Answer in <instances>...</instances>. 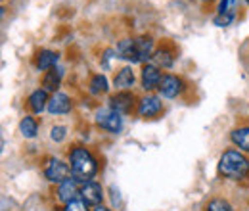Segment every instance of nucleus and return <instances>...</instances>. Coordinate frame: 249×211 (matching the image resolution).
I'll return each mask as SVG.
<instances>
[{
	"mask_svg": "<svg viewBox=\"0 0 249 211\" xmlns=\"http://www.w3.org/2000/svg\"><path fill=\"white\" fill-rule=\"evenodd\" d=\"M218 175L228 181H246L249 179V157L244 152L234 148L222 152L218 159Z\"/></svg>",
	"mask_w": 249,
	"mask_h": 211,
	"instance_id": "nucleus-1",
	"label": "nucleus"
},
{
	"mask_svg": "<svg viewBox=\"0 0 249 211\" xmlns=\"http://www.w3.org/2000/svg\"><path fill=\"white\" fill-rule=\"evenodd\" d=\"M69 165H71L73 179H77L81 184L92 181L98 175V159L85 146H73L69 150Z\"/></svg>",
	"mask_w": 249,
	"mask_h": 211,
	"instance_id": "nucleus-2",
	"label": "nucleus"
},
{
	"mask_svg": "<svg viewBox=\"0 0 249 211\" xmlns=\"http://www.w3.org/2000/svg\"><path fill=\"white\" fill-rule=\"evenodd\" d=\"M154 40L150 37H136V38H123L117 44L119 58L128 63H144L154 56Z\"/></svg>",
	"mask_w": 249,
	"mask_h": 211,
	"instance_id": "nucleus-3",
	"label": "nucleus"
},
{
	"mask_svg": "<svg viewBox=\"0 0 249 211\" xmlns=\"http://www.w3.org/2000/svg\"><path fill=\"white\" fill-rule=\"evenodd\" d=\"M96 125L106 131V133H111V134H119L123 131V114H119L117 110H113L111 106L107 108H102L96 112Z\"/></svg>",
	"mask_w": 249,
	"mask_h": 211,
	"instance_id": "nucleus-4",
	"label": "nucleus"
},
{
	"mask_svg": "<svg viewBox=\"0 0 249 211\" xmlns=\"http://www.w3.org/2000/svg\"><path fill=\"white\" fill-rule=\"evenodd\" d=\"M44 177L50 182H54V184H62L63 181L73 177L71 165L67 161L60 159V157H50L44 163Z\"/></svg>",
	"mask_w": 249,
	"mask_h": 211,
	"instance_id": "nucleus-5",
	"label": "nucleus"
},
{
	"mask_svg": "<svg viewBox=\"0 0 249 211\" xmlns=\"http://www.w3.org/2000/svg\"><path fill=\"white\" fill-rule=\"evenodd\" d=\"M163 114V102L159 96L148 94L138 102V115L144 119H156Z\"/></svg>",
	"mask_w": 249,
	"mask_h": 211,
	"instance_id": "nucleus-6",
	"label": "nucleus"
},
{
	"mask_svg": "<svg viewBox=\"0 0 249 211\" xmlns=\"http://www.w3.org/2000/svg\"><path fill=\"white\" fill-rule=\"evenodd\" d=\"M81 200L92 208L102 206V200H104V188L102 184L96 181H89L81 184Z\"/></svg>",
	"mask_w": 249,
	"mask_h": 211,
	"instance_id": "nucleus-7",
	"label": "nucleus"
},
{
	"mask_svg": "<svg viewBox=\"0 0 249 211\" xmlns=\"http://www.w3.org/2000/svg\"><path fill=\"white\" fill-rule=\"evenodd\" d=\"M182 91H184V83H182L180 77H177V75H173V73L163 75V79H161V83H159V94H161L163 98L173 100V98H177Z\"/></svg>",
	"mask_w": 249,
	"mask_h": 211,
	"instance_id": "nucleus-8",
	"label": "nucleus"
},
{
	"mask_svg": "<svg viewBox=\"0 0 249 211\" xmlns=\"http://www.w3.org/2000/svg\"><path fill=\"white\" fill-rule=\"evenodd\" d=\"M56 198H58V202H62L63 206L69 204V202H73V200H77V198H81L79 181L71 177V179L63 181L62 184H58V188H56Z\"/></svg>",
	"mask_w": 249,
	"mask_h": 211,
	"instance_id": "nucleus-9",
	"label": "nucleus"
},
{
	"mask_svg": "<svg viewBox=\"0 0 249 211\" xmlns=\"http://www.w3.org/2000/svg\"><path fill=\"white\" fill-rule=\"evenodd\" d=\"M73 110V100L65 94V92H56L52 94L50 102H48V114L50 115H65Z\"/></svg>",
	"mask_w": 249,
	"mask_h": 211,
	"instance_id": "nucleus-10",
	"label": "nucleus"
},
{
	"mask_svg": "<svg viewBox=\"0 0 249 211\" xmlns=\"http://www.w3.org/2000/svg\"><path fill=\"white\" fill-rule=\"evenodd\" d=\"M134 94L130 91H117L109 98V106L113 110H117L119 114H130L134 108Z\"/></svg>",
	"mask_w": 249,
	"mask_h": 211,
	"instance_id": "nucleus-11",
	"label": "nucleus"
},
{
	"mask_svg": "<svg viewBox=\"0 0 249 211\" xmlns=\"http://www.w3.org/2000/svg\"><path fill=\"white\" fill-rule=\"evenodd\" d=\"M163 75L159 71L157 65H144L142 69V75H140V81H142V89L144 91H154V89H159V83H161Z\"/></svg>",
	"mask_w": 249,
	"mask_h": 211,
	"instance_id": "nucleus-12",
	"label": "nucleus"
},
{
	"mask_svg": "<svg viewBox=\"0 0 249 211\" xmlns=\"http://www.w3.org/2000/svg\"><path fill=\"white\" fill-rule=\"evenodd\" d=\"M230 142L244 153H249V123L230 131Z\"/></svg>",
	"mask_w": 249,
	"mask_h": 211,
	"instance_id": "nucleus-13",
	"label": "nucleus"
},
{
	"mask_svg": "<svg viewBox=\"0 0 249 211\" xmlns=\"http://www.w3.org/2000/svg\"><path fill=\"white\" fill-rule=\"evenodd\" d=\"M48 102H50V98H48V92L44 89L33 91L27 98V104H29L33 114H42L44 110H48Z\"/></svg>",
	"mask_w": 249,
	"mask_h": 211,
	"instance_id": "nucleus-14",
	"label": "nucleus"
},
{
	"mask_svg": "<svg viewBox=\"0 0 249 211\" xmlns=\"http://www.w3.org/2000/svg\"><path fill=\"white\" fill-rule=\"evenodd\" d=\"M134 81H136V77H134V71H132V67H121L119 71H117V75H115V79H113V85H115V89L117 91H130L132 87H134Z\"/></svg>",
	"mask_w": 249,
	"mask_h": 211,
	"instance_id": "nucleus-15",
	"label": "nucleus"
},
{
	"mask_svg": "<svg viewBox=\"0 0 249 211\" xmlns=\"http://www.w3.org/2000/svg\"><path fill=\"white\" fill-rule=\"evenodd\" d=\"M62 79H63V71L60 67H52L50 71L44 73V79H42V87L46 92H58L60 85H62Z\"/></svg>",
	"mask_w": 249,
	"mask_h": 211,
	"instance_id": "nucleus-16",
	"label": "nucleus"
},
{
	"mask_svg": "<svg viewBox=\"0 0 249 211\" xmlns=\"http://www.w3.org/2000/svg\"><path fill=\"white\" fill-rule=\"evenodd\" d=\"M58 63V54L52 50H40L36 56V69L38 71H50Z\"/></svg>",
	"mask_w": 249,
	"mask_h": 211,
	"instance_id": "nucleus-17",
	"label": "nucleus"
},
{
	"mask_svg": "<svg viewBox=\"0 0 249 211\" xmlns=\"http://www.w3.org/2000/svg\"><path fill=\"white\" fill-rule=\"evenodd\" d=\"M19 133H21V136L27 138V140L35 138L36 133H38V121L35 119L33 115H25L23 119L19 121Z\"/></svg>",
	"mask_w": 249,
	"mask_h": 211,
	"instance_id": "nucleus-18",
	"label": "nucleus"
},
{
	"mask_svg": "<svg viewBox=\"0 0 249 211\" xmlns=\"http://www.w3.org/2000/svg\"><path fill=\"white\" fill-rule=\"evenodd\" d=\"M89 91H90V94H104V92L109 91V83H107L106 75H102V73L94 75L89 83Z\"/></svg>",
	"mask_w": 249,
	"mask_h": 211,
	"instance_id": "nucleus-19",
	"label": "nucleus"
},
{
	"mask_svg": "<svg viewBox=\"0 0 249 211\" xmlns=\"http://www.w3.org/2000/svg\"><path fill=\"white\" fill-rule=\"evenodd\" d=\"M152 60H154L157 67H171L173 61H175V56L169 50H165V48H157L156 52H154V56H152Z\"/></svg>",
	"mask_w": 249,
	"mask_h": 211,
	"instance_id": "nucleus-20",
	"label": "nucleus"
},
{
	"mask_svg": "<svg viewBox=\"0 0 249 211\" xmlns=\"http://www.w3.org/2000/svg\"><path fill=\"white\" fill-rule=\"evenodd\" d=\"M205 211H234L232 204L224 198H211L205 204Z\"/></svg>",
	"mask_w": 249,
	"mask_h": 211,
	"instance_id": "nucleus-21",
	"label": "nucleus"
},
{
	"mask_svg": "<svg viewBox=\"0 0 249 211\" xmlns=\"http://www.w3.org/2000/svg\"><path fill=\"white\" fill-rule=\"evenodd\" d=\"M65 136H67V127H63V125H54V127L50 129V138H52L54 142H62Z\"/></svg>",
	"mask_w": 249,
	"mask_h": 211,
	"instance_id": "nucleus-22",
	"label": "nucleus"
},
{
	"mask_svg": "<svg viewBox=\"0 0 249 211\" xmlns=\"http://www.w3.org/2000/svg\"><path fill=\"white\" fill-rule=\"evenodd\" d=\"M63 211H90V210H89V204H85L81 198H77V200L65 204V206H63Z\"/></svg>",
	"mask_w": 249,
	"mask_h": 211,
	"instance_id": "nucleus-23",
	"label": "nucleus"
},
{
	"mask_svg": "<svg viewBox=\"0 0 249 211\" xmlns=\"http://www.w3.org/2000/svg\"><path fill=\"white\" fill-rule=\"evenodd\" d=\"M232 19H234V14L217 16V18H215V25H218V27H226V25H230V23H232Z\"/></svg>",
	"mask_w": 249,
	"mask_h": 211,
	"instance_id": "nucleus-24",
	"label": "nucleus"
},
{
	"mask_svg": "<svg viewBox=\"0 0 249 211\" xmlns=\"http://www.w3.org/2000/svg\"><path fill=\"white\" fill-rule=\"evenodd\" d=\"M92 211H111V210H107V208H104V206H98V208H94Z\"/></svg>",
	"mask_w": 249,
	"mask_h": 211,
	"instance_id": "nucleus-25",
	"label": "nucleus"
},
{
	"mask_svg": "<svg viewBox=\"0 0 249 211\" xmlns=\"http://www.w3.org/2000/svg\"><path fill=\"white\" fill-rule=\"evenodd\" d=\"M246 2H248V4H249V0H246Z\"/></svg>",
	"mask_w": 249,
	"mask_h": 211,
	"instance_id": "nucleus-26",
	"label": "nucleus"
},
{
	"mask_svg": "<svg viewBox=\"0 0 249 211\" xmlns=\"http://www.w3.org/2000/svg\"><path fill=\"white\" fill-rule=\"evenodd\" d=\"M203 2H207V0H203Z\"/></svg>",
	"mask_w": 249,
	"mask_h": 211,
	"instance_id": "nucleus-27",
	"label": "nucleus"
}]
</instances>
